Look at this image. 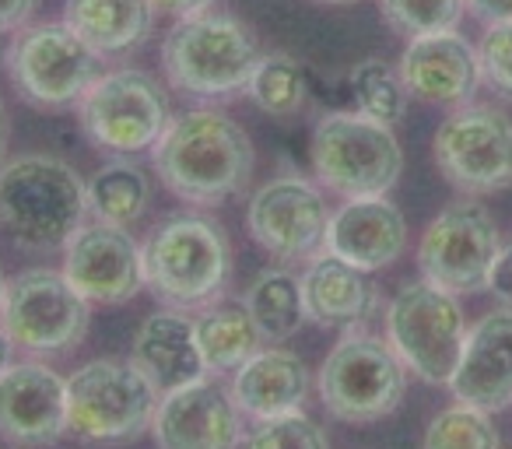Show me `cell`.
<instances>
[{
    "mask_svg": "<svg viewBox=\"0 0 512 449\" xmlns=\"http://www.w3.org/2000/svg\"><path fill=\"white\" fill-rule=\"evenodd\" d=\"M155 169L162 183L186 204L211 207L235 197L253 176V141L221 109H190L158 137Z\"/></svg>",
    "mask_w": 512,
    "mask_h": 449,
    "instance_id": "obj_1",
    "label": "cell"
},
{
    "mask_svg": "<svg viewBox=\"0 0 512 449\" xmlns=\"http://www.w3.org/2000/svg\"><path fill=\"white\" fill-rule=\"evenodd\" d=\"M85 179L53 155H22L0 169V229L22 250H57L88 218Z\"/></svg>",
    "mask_w": 512,
    "mask_h": 449,
    "instance_id": "obj_2",
    "label": "cell"
},
{
    "mask_svg": "<svg viewBox=\"0 0 512 449\" xmlns=\"http://www.w3.org/2000/svg\"><path fill=\"white\" fill-rule=\"evenodd\" d=\"M144 285L172 309L211 302L232 274V246L207 214H169L141 246Z\"/></svg>",
    "mask_w": 512,
    "mask_h": 449,
    "instance_id": "obj_3",
    "label": "cell"
},
{
    "mask_svg": "<svg viewBox=\"0 0 512 449\" xmlns=\"http://www.w3.org/2000/svg\"><path fill=\"white\" fill-rule=\"evenodd\" d=\"M256 60L260 46L253 29L225 11L179 18L162 43L165 78L193 99H225L246 92Z\"/></svg>",
    "mask_w": 512,
    "mask_h": 449,
    "instance_id": "obj_4",
    "label": "cell"
},
{
    "mask_svg": "<svg viewBox=\"0 0 512 449\" xmlns=\"http://www.w3.org/2000/svg\"><path fill=\"white\" fill-rule=\"evenodd\" d=\"M313 169L341 197H383L404 172V151L390 123L365 113H327L313 130Z\"/></svg>",
    "mask_w": 512,
    "mask_h": 449,
    "instance_id": "obj_5",
    "label": "cell"
},
{
    "mask_svg": "<svg viewBox=\"0 0 512 449\" xmlns=\"http://www.w3.org/2000/svg\"><path fill=\"white\" fill-rule=\"evenodd\" d=\"M158 400L134 362L95 358L67 379V432L92 442L137 439L155 421Z\"/></svg>",
    "mask_w": 512,
    "mask_h": 449,
    "instance_id": "obj_6",
    "label": "cell"
},
{
    "mask_svg": "<svg viewBox=\"0 0 512 449\" xmlns=\"http://www.w3.org/2000/svg\"><path fill=\"white\" fill-rule=\"evenodd\" d=\"M386 337L414 376L449 386L467 341V323L453 292L432 281H407L386 309Z\"/></svg>",
    "mask_w": 512,
    "mask_h": 449,
    "instance_id": "obj_7",
    "label": "cell"
},
{
    "mask_svg": "<svg viewBox=\"0 0 512 449\" xmlns=\"http://www.w3.org/2000/svg\"><path fill=\"white\" fill-rule=\"evenodd\" d=\"M78 113L88 141L113 155H137L155 148L172 123L162 81L141 67L102 74L78 102Z\"/></svg>",
    "mask_w": 512,
    "mask_h": 449,
    "instance_id": "obj_8",
    "label": "cell"
},
{
    "mask_svg": "<svg viewBox=\"0 0 512 449\" xmlns=\"http://www.w3.org/2000/svg\"><path fill=\"white\" fill-rule=\"evenodd\" d=\"M99 53L67 22L29 25L8 50V74L18 95L43 109H64L85 99L102 78Z\"/></svg>",
    "mask_w": 512,
    "mask_h": 449,
    "instance_id": "obj_9",
    "label": "cell"
},
{
    "mask_svg": "<svg viewBox=\"0 0 512 449\" xmlns=\"http://www.w3.org/2000/svg\"><path fill=\"white\" fill-rule=\"evenodd\" d=\"M407 365L379 337L351 334L334 344L320 369V397L334 418L369 425L393 414L404 400Z\"/></svg>",
    "mask_w": 512,
    "mask_h": 449,
    "instance_id": "obj_10",
    "label": "cell"
},
{
    "mask_svg": "<svg viewBox=\"0 0 512 449\" xmlns=\"http://www.w3.org/2000/svg\"><path fill=\"white\" fill-rule=\"evenodd\" d=\"M0 327L25 351H67L88 330V299L64 271L32 267L8 281Z\"/></svg>",
    "mask_w": 512,
    "mask_h": 449,
    "instance_id": "obj_11",
    "label": "cell"
},
{
    "mask_svg": "<svg viewBox=\"0 0 512 449\" xmlns=\"http://www.w3.org/2000/svg\"><path fill=\"white\" fill-rule=\"evenodd\" d=\"M432 155L446 183L463 193L512 186V120L495 106H463L439 123Z\"/></svg>",
    "mask_w": 512,
    "mask_h": 449,
    "instance_id": "obj_12",
    "label": "cell"
},
{
    "mask_svg": "<svg viewBox=\"0 0 512 449\" xmlns=\"http://www.w3.org/2000/svg\"><path fill=\"white\" fill-rule=\"evenodd\" d=\"M498 250V229L488 207L477 200H456L435 214L418 246V271L425 281L453 295L481 292L488 285Z\"/></svg>",
    "mask_w": 512,
    "mask_h": 449,
    "instance_id": "obj_13",
    "label": "cell"
},
{
    "mask_svg": "<svg viewBox=\"0 0 512 449\" xmlns=\"http://www.w3.org/2000/svg\"><path fill=\"white\" fill-rule=\"evenodd\" d=\"M330 207L320 186L302 176H278L249 197L246 229L278 260H306L323 250Z\"/></svg>",
    "mask_w": 512,
    "mask_h": 449,
    "instance_id": "obj_14",
    "label": "cell"
},
{
    "mask_svg": "<svg viewBox=\"0 0 512 449\" xmlns=\"http://www.w3.org/2000/svg\"><path fill=\"white\" fill-rule=\"evenodd\" d=\"M64 274L88 302L120 306L144 288V253L123 225H81L67 243Z\"/></svg>",
    "mask_w": 512,
    "mask_h": 449,
    "instance_id": "obj_15",
    "label": "cell"
},
{
    "mask_svg": "<svg viewBox=\"0 0 512 449\" xmlns=\"http://www.w3.org/2000/svg\"><path fill=\"white\" fill-rule=\"evenodd\" d=\"M239 414L232 390L200 376L179 390L162 393L151 432L158 449H235L242 439Z\"/></svg>",
    "mask_w": 512,
    "mask_h": 449,
    "instance_id": "obj_16",
    "label": "cell"
},
{
    "mask_svg": "<svg viewBox=\"0 0 512 449\" xmlns=\"http://www.w3.org/2000/svg\"><path fill=\"white\" fill-rule=\"evenodd\" d=\"M67 432V379L43 362L0 369V435L18 446H50Z\"/></svg>",
    "mask_w": 512,
    "mask_h": 449,
    "instance_id": "obj_17",
    "label": "cell"
},
{
    "mask_svg": "<svg viewBox=\"0 0 512 449\" xmlns=\"http://www.w3.org/2000/svg\"><path fill=\"white\" fill-rule=\"evenodd\" d=\"M397 71L407 92L432 106H463L481 85V57L456 29L414 36Z\"/></svg>",
    "mask_w": 512,
    "mask_h": 449,
    "instance_id": "obj_18",
    "label": "cell"
},
{
    "mask_svg": "<svg viewBox=\"0 0 512 449\" xmlns=\"http://www.w3.org/2000/svg\"><path fill=\"white\" fill-rule=\"evenodd\" d=\"M407 246V221L393 200L383 197H348L330 214L323 250L365 274L390 267Z\"/></svg>",
    "mask_w": 512,
    "mask_h": 449,
    "instance_id": "obj_19",
    "label": "cell"
},
{
    "mask_svg": "<svg viewBox=\"0 0 512 449\" xmlns=\"http://www.w3.org/2000/svg\"><path fill=\"white\" fill-rule=\"evenodd\" d=\"M449 390L488 414L512 404V309L481 316L467 330Z\"/></svg>",
    "mask_w": 512,
    "mask_h": 449,
    "instance_id": "obj_20",
    "label": "cell"
},
{
    "mask_svg": "<svg viewBox=\"0 0 512 449\" xmlns=\"http://www.w3.org/2000/svg\"><path fill=\"white\" fill-rule=\"evenodd\" d=\"M130 362L144 372V379L158 393H172L179 386L193 383V379L207 376L204 355H200L197 344V327H193L190 316L172 306L162 309V313H151L137 327Z\"/></svg>",
    "mask_w": 512,
    "mask_h": 449,
    "instance_id": "obj_21",
    "label": "cell"
},
{
    "mask_svg": "<svg viewBox=\"0 0 512 449\" xmlns=\"http://www.w3.org/2000/svg\"><path fill=\"white\" fill-rule=\"evenodd\" d=\"M309 386H313V376H309L306 362L295 351L271 348L249 355L235 369L232 400L242 414L264 421L274 414L302 411L309 400Z\"/></svg>",
    "mask_w": 512,
    "mask_h": 449,
    "instance_id": "obj_22",
    "label": "cell"
},
{
    "mask_svg": "<svg viewBox=\"0 0 512 449\" xmlns=\"http://www.w3.org/2000/svg\"><path fill=\"white\" fill-rule=\"evenodd\" d=\"M302 299H306V316L320 327H348L372 313L376 288L362 267L323 250L309 260L302 274Z\"/></svg>",
    "mask_w": 512,
    "mask_h": 449,
    "instance_id": "obj_23",
    "label": "cell"
},
{
    "mask_svg": "<svg viewBox=\"0 0 512 449\" xmlns=\"http://www.w3.org/2000/svg\"><path fill=\"white\" fill-rule=\"evenodd\" d=\"M64 22L99 57H116L151 36L155 8L151 0H67Z\"/></svg>",
    "mask_w": 512,
    "mask_h": 449,
    "instance_id": "obj_24",
    "label": "cell"
},
{
    "mask_svg": "<svg viewBox=\"0 0 512 449\" xmlns=\"http://www.w3.org/2000/svg\"><path fill=\"white\" fill-rule=\"evenodd\" d=\"M193 327H197V344L207 372L239 369L249 355L260 351V341H264V334L256 330L253 316H249L246 302H211L193 320Z\"/></svg>",
    "mask_w": 512,
    "mask_h": 449,
    "instance_id": "obj_25",
    "label": "cell"
},
{
    "mask_svg": "<svg viewBox=\"0 0 512 449\" xmlns=\"http://www.w3.org/2000/svg\"><path fill=\"white\" fill-rule=\"evenodd\" d=\"M246 309L264 341H285L299 334L306 323V299H302V278L285 267H267L253 278L246 292Z\"/></svg>",
    "mask_w": 512,
    "mask_h": 449,
    "instance_id": "obj_26",
    "label": "cell"
},
{
    "mask_svg": "<svg viewBox=\"0 0 512 449\" xmlns=\"http://www.w3.org/2000/svg\"><path fill=\"white\" fill-rule=\"evenodd\" d=\"M88 190V211L95 221H109V225H134L151 204V183L144 176L141 165L116 158V162L102 165L92 179L85 183Z\"/></svg>",
    "mask_w": 512,
    "mask_h": 449,
    "instance_id": "obj_27",
    "label": "cell"
},
{
    "mask_svg": "<svg viewBox=\"0 0 512 449\" xmlns=\"http://www.w3.org/2000/svg\"><path fill=\"white\" fill-rule=\"evenodd\" d=\"M246 95L267 116H295L309 99L306 71L288 53H260L253 74H249Z\"/></svg>",
    "mask_w": 512,
    "mask_h": 449,
    "instance_id": "obj_28",
    "label": "cell"
},
{
    "mask_svg": "<svg viewBox=\"0 0 512 449\" xmlns=\"http://www.w3.org/2000/svg\"><path fill=\"white\" fill-rule=\"evenodd\" d=\"M348 85H351V99H355V109L379 123H400L407 113V85L400 78L397 67H390L386 60L369 57V60H358L348 74Z\"/></svg>",
    "mask_w": 512,
    "mask_h": 449,
    "instance_id": "obj_29",
    "label": "cell"
},
{
    "mask_svg": "<svg viewBox=\"0 0 512 449\" xmlns=\"http://www.w3.org/2000/svg\"><path fill=\"white\" fill-rule=\"evenodd\" d=\"M421 449H498V432L488 411L456 400L453 407L439 411L425 428Z\"/></svg>",
    "mask_w": 512,
    "mask_h": 449,
    "instance_id": "obj_30",
    "label": "cell"
},
{
    "mask_svg": "<svg viewBox=\"0 0 512 449\" xmlns=\"http://www.w3.org/2000/svg\"><path fill=\"white\" fill-rule=\"evenodd\" d=\"M383 18L404 36H432L456 29L467 0H379Z\"/></svg>",
    "mask_w": 512,
    "mask_h": 449,
    "instance_id": "obj_31",
    "label": "cell"
},
{
    "mask_svg": "<svg viewBox=\"0 0 512 449\" xmlns=\"http://www.w3.org/2000/svg\"><path fill=\"white\" fill-rule=\"evenodd\" d=\"M242 449H327V435L302 411H292L256 421Z\"/></svg>",
    "mask_w": 512,
    "mask_h": 449,
    "instance_id": "obj_32",
    "label": "cell"
},
{
    "mask_svg": "<svg viewBox=\"0 0 512 449\" xmlns=\"http://www.w3.org/2000/svg\"><path fill=\"white\" fill-rule=\"evenodd\" d=\"M477 57H481V74L491 81V88L512 99V22L488 25Z\"/></svg>",
    "mask_w": 512,
    "mask_h": 449,
    "instance_id": "obj_33",
    "label": "cell"
},
{
    "mask_svg": "<svg viewBox=\"0 0 512 449\" xmlns=\"http://www.w3.org/2000/svg\"><path fill=\"white\" fill-rule=\"evenodd\" d=\"M484 288H488L498 302L512 306V243L498 250L495 264H491V274H488V285Z\"/></svg>",
    "mask_w": 512,
    "mask_h": 449,
    "instance_id": "obj_34",
    "label": "cell"
},
{
    "mask_svg": "<svg viewBox=\"0 0 512 449\" xmlns=\"http://www.w3.org/2000/svg\"><path fill=\"white\" fill-rule=\"evenodd\" d=\"M39 0H0V32L4 29H22L32 15H36Z\"/></svg>",
    "mask_w": 512,
    "mask_h": 449,
    "instance_id": "obj_35",
    "label": "cell"
},
{
    "mask_svg": "<svg viewBox=\"0 0 512 449\" xmlns=\"http://www.w3.org/2000/svg\"><path fill=\"white\" fill-rule=\"evenodd\" d=\"M151 8L162 11V15H172V18H193V15L211 11L214 0H151Z\"/></svg>",
    "mask_w": 512,
    "mask_h": 449,
    "instance_id": "obj_36",
    "label": "cell"
},
{
    "mask_svg": "<svg viewBox=\"0 0 512 449\" xmlns=\"http://www.w3.org/2000/svg\"><path fill=\"white\" fill-rule=\"evenodd\" d=\"M467 8L488 25L512 22V0H467Z\"/></svg>",
    "mask_w": 512,
    "mask_h": 449,
    "instance_id": "obj_37",
    "label": "cell"
},
{
    "mask_svg": "<svg viewBox=\"0 0 512 449\" xmlns=\"http://www.w3.org/2000/svg\"><path fill=\"white\" fill-rule=\"evenodd\" d=\"M11 344H15V341L8 337V330L0 327V369H4V365L11 362Z\"/></svg>",
    "mask_w": 512,
    "mask_h": 449,
    "instance_id": "obj_38",
    "label": "cell"
},
{
    "mask_svg": "<svg viewBox=\"0 0 512 449\" xmlns=\"http://www.w3.org/2000/svg\"><path fill=\"white\" fill-rule=\"evenodd\" d=\"M4 144H8V109L0 102V155H4Z\"/></svg>",
    "mask_w": 512,
    "mask_h": 449,
    "instance_id": "obj_39",
    "label": "cell"
},
{
    "mask_svg": "<svg viewBox=\"0 0 512 449\" xmlns=\"http://www.w3.org/2000/svg\"><path fill=\"white\" fill-rule=\"evenodd\" d=\"M4 292H8V278H4V271H0V306H4Z\"/></svg>",
    "mask_w": 512,
    "mask_h": 449,
    "instance_id": "obj_40",
    "label": "cell"
},
{
    "mask_svg": "<svg viewBox=\"0 0 512 449\" xmlns=\"http://www.w3.org/2000/svg\"><path fill=\"white\" fill-rule=\"evenodd\" d=\"M313 4H330V8H337V4H355V0H313Z\"/></svg>",
    "mask_w": 512,
    "mask_h": 449,
    "instance_id": "obj_41",
    "label": "cell"
}]
</instances>
